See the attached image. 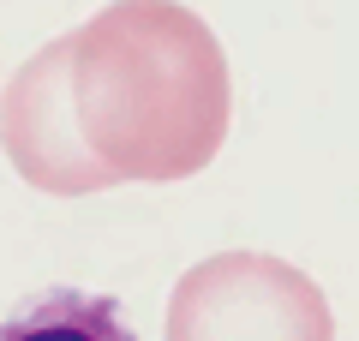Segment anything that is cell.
Here are the masks:
<instances>
[{
	"label": "cell",
	"mask_w": 359,
	"mask_h": 341,
	"mask_svg": "<svg viewBox=\"0 0 359 341\" xmlns=\"http://www.w3.org/2000/svg\"><path fill=\"white\" fill-rule=\"evenodd\" d=\"M0 150H6V162H13L18 180H30V186L48 192V198L108 192L102 168L84 156L78 126H72L60 36L42 42V48L13 72L6 96H0Z\"/></svg>",
	"instance_id": "obj_3"
},
{
	"label": "cell",
	"mask_w": 359,
	"mask_h": 341,
	"mask_svg": "<svg viewBox=\"0 0 359 341\" xmlns=\"http://www.w3.org/2000/svg\"><path fill=\"white\" fill-rule=\"evenodd\" d=\"M168 341H335V317L299 264L216 252L174 281Z\"/></svg>",
	"instance_id": "obj_2"
},
{
	"label": "cell",
	"mask_w": 359,
	"mask_h": 341,
	"mask_svg": "<svg viewBox=\"0 0 359 341\" xmlns=\"http://www.w3.org/2000/svg\"><path fill=\"white\" fill-rule=\"evenodd\" d=\"M0 341H138V335L114 293L48 288L0 323Z\"/></svg>",
	"instance_id": "obj_4"
},
{
	"label": "cell",
	"mask_w": 359,
	"mask_h": 341,
	"mask_svg": "<svg viewBox=\"0 0 359 341\" xmlns=\"http://www.w3.org/2000/svg\"><path fill=\"white\" fill-rule=\"evenodd\" d=\"M78 144L108 186L192 180L233 120V78L216 30L180 0H108L60 36Z\"/></svg>",
	"instance_id": "obj_1"
}]
</instances>
